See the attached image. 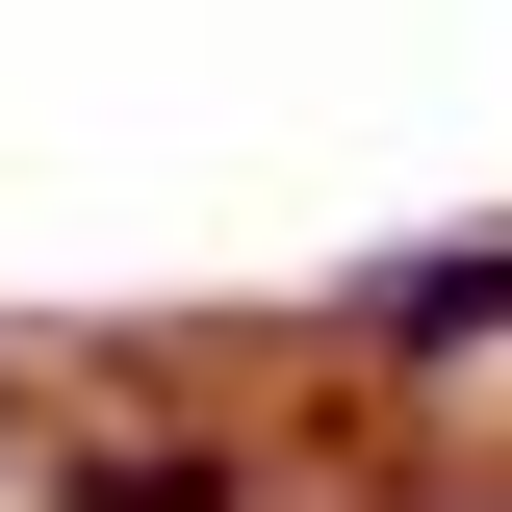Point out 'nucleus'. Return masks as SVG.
<instances>
[{
  "label": "nucleus",
  "mask_w": 512,
  "mask_h": 512,
  "mask_svg": "<svg viewBox=\"0 0 512 512\" xmlns=\"http://www.w3.org/2000/svg\"><path fill=\"white\" fill-rule=\"evenodd\" d=\"M333 333H359V359H487V333H512V205H487V231L359 256V282H333Z\"/></svg>",
  "instance_id": "1"
},
{
  "label": "nucleus",
  "mask_w": 512,
  "mask_h": 512,
  "mask_svg": "<svg viewBox=\"0 0 512 512\" xmlns=\"http://www.w3.org/2000/svg\"><path fill=\"white\" fill-rule=\"evenodd\" d=\"M52 512H256V436L231 410H128V436H26Z\"/></svg>",
  "instance_id": "2"
},
{
  "label": "nucleus",
  "mask_w": 512,
  "mask_h": 512,
  "mask_svg": "<svg viewBox=\"0 0 512 512\" xmlns=\"http://www.w3.org/2000/svg\"><path fill=\"white\" fill-rule=\"evenodd\" d=\"M0 487H26V384H0Z\"/></svg>",
  "instance_id": "3"
}]
</instances>
